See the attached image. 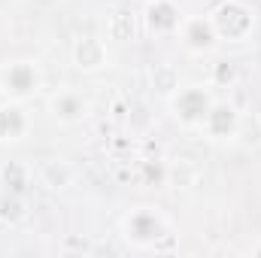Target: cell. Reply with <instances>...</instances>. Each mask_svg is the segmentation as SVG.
<instances>
[{
    "label": "cell",
    "mask_w": 261,
    "mask_h": 258,
    "mask_svg": "<svg viewBox=\"0 0 261 258\" xmlns=\"http://www.w3.org/2000/svg\"><path fill=\"white\" fill-rule=\"evenodd\" d=\"M119 237L134 252H170L176 243V228L161 207L134 203L119 219Z\"/></svg>",
    "instance_id": "cell-1"
},
{
    "label": "cell",
    "mask_w": 261,
    "mask_h": 258,
    "mask_svg": "<svg viewBox=\"0 0 261 258\" xmlns=\"http://www.w3.org/2000/svg\"><path fill=\"white\" fill-rule=\"evenodd\" d=\"M213 100H216V88L203 82H182L164 97L170 119L186 131H200Z\"/></svg>",
    "instance_id": "cell-2"
},
{
    "label": "cell",
    "mask_w": 261,
    "mask_h": 258,
    "mask_svg": "<svg viewBox=\"0 0 261 258\" xmlns=\"http://www.w3.org/2000/svg\"><path fill=\"white\" fill-rule=\"evenodd\" d=\"M46 73L37 58H12L0 67V97L3 100H18L28 104L43 91Z\"/></svg>",
    "instance_id": "cell-3"
},
{
    "label": "cell",
    "mask_w": 261,
    "mask_h": 258,
    "mask_svg": "<svg viewBox=\"0 0 261 258\" xmlns=\"http://www.w3.org/2000/svg\"><path fill=\"white\" fill-rule=\"evenodd\" d=\"M206 15L222 43H246L255 31V9L246 0H219Z\"/></svg>",
    "instance_id": "cell-4"
},
{
    "label": "cell",
    "mask_w": 261,
    "mask_h": 258,
    "mask_svg": "<svg viewBox=\"0 0 261 258\" xmlns=\"http://www.w3.org/2000/svg\"><path fill=\"white\" fill-rule=\"evenodd\" d=\"M186 18V9L179 0H146L143 6V31L155 40H167V37H176L179 24Z\"/></svg>",
    "instance_id": "cell-5"
},
{
    "label": "cell",
    "mask_w": 261,
    "mask_h": 258,
    "mask_svg": "<svg viewBox=\"0 0 261 258\" xmlns=\"http://www.w3.org/2000/svg\"><path fill=\"white\" fill-rule=\"evenodd\" d=\"M46 110H49V119L55 122V125H61V128H76V125H82L88 116H91V100L79 91V88H58L55 94H49V104H46Z\"/></svg>",
    "instance_id": "cell-6"
},
{
    "label": "cell",
    "mask_w": 261,
    "mask_h": 258,
    "mask_svg": "<svg viewBox=\"0 0 261 258\" xmlns=\"http://www.w3.org/2000/svg\"><path fill=\"white\" fill-rule=\"evenodd\" d=\"M176 40H179V46L189 55H197V58L213 55L222 46V40H219L210 15H186L182 24H179V31H176Z\"/></svg>",
    "instance_id": "cell-7"
},
{
    "label": "cell",
    "mask_w": 261,
    "mask_h": 258,
    "mask_svg": "<svg viewBox=\"0 0 261 258\" xmlns=\"http://www.w3.org/2000/svg\"><path fill=\"white\" fill-rule=\"evenodd\" d=\"M200 134L210 140V143H228L240 134V110L237 104L225 100V97H216L203 125H200Z\"/></svg>",
    "instance_id": "cell-8"
},
{
    "label": "cell",
    "mask_w": 261,
    "mask_h": 258,
    "mask_svg": "<svg viewBox=\"0 0 261 258\" xmlns=\"http://www.w3.org/2000/svg\"><path fill=\"white\" fill-rule=\"evenodd\" d=\"M31 131H34V116H31L28 104L0 97V146L24 143L31 137Z\"/></svg>",
    "instance_id": "cell-9"
},
{
    "label": "cell",
    "mask_w": 261,
    "mask_h": 258,
    "mask_svg": "<svg viewBox=\"0 0 261 258\" xmlns=\"http://www.w3.org/2000/svg\"><path fill=\"white\" fill-rule=\"evenodd\" d=\"M70 58L73 67L82 70V73H97V70H107L110 67V49H107V40L97 37V34H82L73 49H70Z\"/></svg>",
    "instance_id": "cell-10"
},
{
    "label": "cell",
    "mask_w": 261,
    "mask_h": 258,
    "mask_svg": "<svg viewBox=\"0 0 261 258\" xmlns=\"http://www.w3.org/2000/svg\"><path fill=\"white\" fill-rule=\"evenodd\" d=\"M34 186V167L24 161H6L0 167V189L3 194H18L24 197V192Z\"/></svg>",
    "instance_id": "cell-11"
},
{
    "label": "cell",
    "mask_w": 261,
    "mask_h": 258,
    "mask_svg": "<svg viewBox=\"0 0 261 258\" xmlns=\"http://www.w3.org/2000/svg\"><path fill=\"white\" fill-rule=\"evenodd\" d=\"M107 34H110V40H116V43H128V40H134V21H130L128 9H116V12L110 15Z\"/></svg>",
    "instance_id": "cell-12"
},
{
    "label": "cell",
    "mask_w": 261,
    "mask_h": 258,
    "mask_svg": "<svg viewBox=\"0 0 261 258\" xmlns=\"http://www.w3.org/2000/svg\"><path fill=\"white\" fill-rule=\"evenodd\" d=\"M21 207L24 203H21L18 194H3V200H0V219L9 222V225H15L18 219H24V210Z\"/></svg>",
    "instance_id": "cell-13"
},
{
    "label": "cell",
    "mask_w": 261,
    "mask_h": 258,
    "mask_svg": "<svg viewBox=\"0 0 261 258\" xmlns=\"http://www.w3.org/2000/svg\"><path fill=\"white\" fill-rule=\"evenodd\" d=\"M237 79V73H234V64L231 61H219L216 64V70H213V88H225V85H231Z\"/></svg>",
    "instance_id": "cell-14"
},
{
    "label": "cell",
    "mask_w": 261,
    "mask_h": 258,
    "mask_svg": "<svg viewBox=\"0 0 261 258\" xmlns=\"http://www.w3.org/2000/svg\"><path fill=\"white\" fill-rule=\"evenodd\" d=\"M249 255H252V258H261V240H258V243H252V246H249Z\"/></svg>",
    "instance_id": "cell-15"
}]
</instances>
